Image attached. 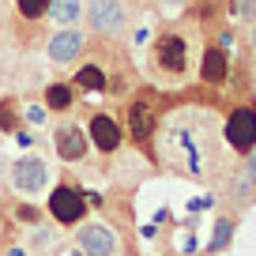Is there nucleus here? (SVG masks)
Here are the masks:
<instances>
[{"instance_id":"nucleus-1","label":"nucleus","mask_w":256,"mask_h":256,"mask_svg":"<svg viewBox=\"0 0 256 256\" xmlns=\"http://www.w3.org/2000/svg\"><path fill=\"white\" fill-rule=\"evenodd\" d=\"M222 120L208 106H181L158 120V162L181 177L208 181L222 166Z\"/></svg>"},{"instance_id":"nucleus-2","label":"nucleus","mask_w":256,"mask_h":256,"mask_svg":"<svg viewBox=\"0 0 256 256\" xmlns=\"http://www.w3.org/2000/svg\"><path fill=\"white\" fill-rule=\"evenodd\" d=\"M222 140L234 147V151L248 154L256 147V110H248V106H241V110L230 113V120L222 124Z\"/></svg>"},{"instance_id":"nucleus-3","label":"nucleus","mask_w":256,"mask_h":256,"mask_svg":"<svg viewBox=\"0 0 256 256\" xmlns=\"http://www.w3.org/2000/svg\"><path fill=\"white\" fill-rule=\"evenodd\" d=\"M87 19H90V26H94L98 34L117 38V34L124 30V23H128V12H124L120 0H90L87 4Z\"/></svg>"},{"instance_id":"nucleus-4","label":"nucleus","mask_w":256,"mask_h":256,"mask_svg":"<svg viewBox=\"0 0 256 256\" xmlns=\"http://www.w3.org/2000/svg\"><path fill=\"white\" fill-rule=\"evenodd\" d=\"M76 245L87 256H120V241L106 222H83L76 234Z\"/></svg>"},{"instance_id":"nucleus-5","label":"nucleus","mask_w":256,"mask_h":256,"mask_svg":"<svg viewBox=\"0 0 256 256\" xmlns=\"http://www.w3.org/2000/svg\"><path fill=\"white\" fill-rule=\"evenodd\" d=\"M46 184H49V166L42 158L26 154V158H19L16 166H12V188H16V192L34 196V192H42Z\"/></svg>"},{"instance_id":"nucleus-6","label":"nucleus","mask_w":256,"mask_h":256,"mask_svg":"<svg viewBox=\"0 0 256 256\" xmlns=\"http://www.w3.org/2000/svg\"><path fill=\"white\" fill-rule=\"evenodd\" d=\"M154 64L170 76H181L184 68H188V49H184L181 34H162L158 46H154Z\"/></svg>"},{"instance_id":"nucleus-7","label":"nucleus","mask_w":256,"mask_h":256,"mask_svg":"<svg viewBox=\"0 0 256 256\" xmlns=\"http://www.w3.org/2000/svg\"><path fill=\"white\" fill-rule=\"evenodd\" d=\"M83 211H87V204H83V196L72 188V184H60V188H53V196H49V215L56 218V222L72 226L83 218Z\"/></svg>"},{"instance_id":"nucleus-8","label":"nucleus","mask_w":256,"mask_h":256,"mask_svg":"<svg viewBox=\"0 0 256 256\" xmlns=\"http://www.w3.org/2000/svg\"><path fill=\"white\" fill-rule=\"evenodd\" d=\"M80 49H83V34L72 30V26H60V30L49 38L46 53H49V60H53V64H72L76 56H80Z\"/></svg>"},{"instance_id":"nucleus-9","label":"nucleus","mask_w":256,"mask_h":256,"mask_svg":"<svg viewBox=\"0 0 256 256\" xmlns=\"http://www.w3.org/2000/svg\"><path fill=\"white\" fill-rule=\"evenodd\" d=\"M56 154L64 162H80L87 154V136L80 132V124H60L56 128Z\"/></svg>"},{"instance_id":"nucleus-10","label":"nucleus","mask_w":256,"mask_h":256,"mask_svg":"<svg viewBox=\"0 0 256 256\" xmlns=\"http://www.w3.org/2000/svg\"><path fill=\"white\" fill-rule=\"evenodd\" d=\"M90 136H94L98 151H117L120 147V124L110 117V113H98V117L90 120Z\"/></svg>"},{"instance_id":"nucleus-11","label":"nucleus","mask_w":256,"mask_h":256,"mask_svg":"<svg viewBox=\"0 0 256 256\" xmlns=\"http://www.w3.org/2000/svg\"><path fill=\"white\" fill-rule=\"evenodd\" d=\"M128 124H132L136 144H140V140H151V132H154V113H151V106H147V102H136V106H132V113H128Z\"/></svg>"},{"instance_id":"nucleus-12","label":"nucleus","mask_w":256,"mask_h":256,"mask_svg":"<svg viewBox=\"0 0 256 256\" xmlns=\"http://www.w3.org/2000/svg\"><path fill=\"white\" fill-rule=\"evenodd\" d=\"M200 76L208 83H226V76H230V64H226V56H222V49H208L204 53V68H200Z\"/></svg>"},{"instance_id":"nucleus-13","label":"nucleus","mask_w":256,"mask_h":256,"mask_svg":"<svg viewBox=\"0 0 256 256\" xmlns=\"http://www.w3.org/2000/svg\"><path fill=\"white\" fill-rule=\"evenodd\" d=\"M53 23L60 26H72L76 19L83 16V0H49V12H46Z\"/></svg>"},{"instance_id":"nucleus-14","label":"nucleus","mask_w":256,"mask_h":256,"mask_svg":"<svg viewBox=\"0 0 256 256\" xmlns=\"http://www.w3.org/2000/svg\"><path fill=\"white\" fill-rule=\"evenodd\" d=\"M46 106L49 110H68V106H72V90L64 87V83H53V87L46 90Z\"/></svg>"},{"instance_id":"nucleus-15","label":"nucleus","mask_w":256,"mask_h":256,"mask_svg":"<svg viewBox=\"0 0 256 256\" xmlns=\"http://www.w3.org/2000/svg\"><path fill=\"white\" fill-rule=\"evenodd\" d=\"M76 83H80V87H87V90H102V87H106V76H102V68H94V64H87V68H80V76H76Z\"/></svg>"},{"instance_id":"nucleus-16","label":"nucleus","mask_w":256,"mask_h":256,"mask_svg":"<svg viewBox=\"0 0 256 256\" xmlns=\"http://www.w3.org/2000/svg\"><path fill=\"white\" fill-rule=\"evenodd\" d=\"M16 8L23 19H42L49 12V0H16Z\"/></svg>"},{"instance_id":"nucleus-17","label":"nucleus","mask_w":256,"mask_h":256,"mask_svg":"<svg viewBox=\"0 0 256 256\" xmlns=\"http://www.w3.org/2000/svg\"><path fill=\"white\" fill-rule=\"evenodd\" d=\"M226 234H234V222H226V218H222V222H218V230H215V245H211L215 252L226 245Z\"/></svg>"},{"instance_id":"nucleus-18","label":"nucleus","mask_w":256,"mask_h":256,"mask_svg":"<svg viewBox=\"0 0 256 256\" xmlns=\"http://www.w3.org/2000/svg\"><path fill=\"white\" fill-rule=\"evenodd\" d=\"M16 117H12V102H0V128H12Z\"/></svg>"},{"instance_id":"nucleus-19","label":"nucleus","mask_w":256,"mask_h":256,"mask_svg":"<svg viewBox=\"0 0 256 256\" xmlns=\"http://www.w3.org/2000/svg\"><path fill=\"white\" fill-rule=\"evenodd\" d=\"M245 177H248V184H252V192H256V151H248V166H245Z\"/></svg>"},{"instance_id":"nucleus-20","label":"nucleus","mask_w":256,"mask_h":256,"mask_svg":"<svg viewBox=\"0 0 256 256\" xmlns=\"http://www.w3.org/2000/svg\"><path fill=\"white\" fill-rule=\"evenodd\" d=\"M26 120H34V124H42V120H46V113H42V110H26Z\"/></svg>"},{"instance_id":"nucleus-21","label":"nucleus","mask_w":256,"mask_h":256,"mask_svg":"<svg viewBox=\"0 0 256 256\" xmlns=\"http://www.w3.org/2000/svg\"><path fill=\"white\" fill-rule=\"evenodd\" d=\"M181 4H188V0H162V8H166V12H177Z\"/></svg>"},{"instance_id":"nucleus-22","label":"nucleus","mask_w":256,"mask_h":256,"mask_svg":"<svg viewBox=\"0 0 256 256\" xmlns=\"http://www.w3.org/2000/svg\"><path fill=\"white\" fill-rule=\"evenodd\" d=\"M252 8H256V0H241V12H248V16H252Z\"/></svg>"},{"instance_id":"nucleus-23","label":"nucleus","mask_w":256,"mask_h":256,"mask_svg":"<svg viewBox=\"0 0 256 256\" xmlns=\"http://www.w3.org/2000/svg\"><path fill=\"white\" fill-rule=\"evenodd\" d=\"M252 49H256V23H252Z\"/></svg>"},{"instance_id":"nucleus-24","label":"nucleus","mask_w":256,"mask_h":256,"mask_svg":"<svg viewBox=\"0 0 256 256\" xmlns=\"http://www.w3.org/2000/svg\"><path fill=\"white\" fill-rule=\"evenodd\" d=\"M0 177H4V158H0Z\"/></svg>"}]
</instances>
